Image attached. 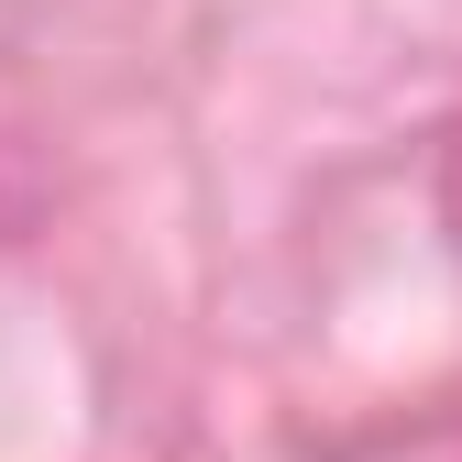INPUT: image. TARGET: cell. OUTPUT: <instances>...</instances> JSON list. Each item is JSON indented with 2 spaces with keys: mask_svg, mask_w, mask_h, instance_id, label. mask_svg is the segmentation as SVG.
I'll return each mask as SVG.
<instances>
[{
  "mask_svg": "<svg viewBox=\"0 0 462 462\" xmlns=\"http://www.w3.org/2000/svg\"><path fill=\"white\" fill-rule=\"evenodd\" d=\"M440 220H451V243H462V133H451V154H440Z\"/></svg>",
  "mask_w": 462,
  "mask_h": 462,
  "instance_id": "obj_1",
  "label": "cell"
}]
</instances>
